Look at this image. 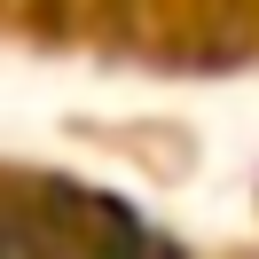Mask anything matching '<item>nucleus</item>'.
Masks as SVG:
<instances>
[{"mask_svg": "<svg viewBox=\"0 0 259 259\" xmlns=\"http://www.w3.org/2000/svg\"><path fill=\"white\" fill-rule=\"evenodd\" d=\"M87 259H173V243H157L126 204H118V196H95V220H87Z\"/></svg>", "mask_w": 259, "mask_h": 259, "instance_id": "nucleus-1", "label": "nucleus"}]
</instances>
